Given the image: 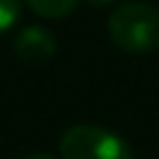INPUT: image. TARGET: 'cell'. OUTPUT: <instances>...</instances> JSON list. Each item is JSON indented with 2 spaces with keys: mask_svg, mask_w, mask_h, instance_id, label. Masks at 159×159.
Wrapping results in <instances>:
<instances>
[{
  "mask_svg": "<svg viewBox=\"0 0 159 159\" xmlns=\"http://www.w3.org/2000/svg\"><path fill=\"white\" fill-rule=\"evenodd\" d=\"M108 35L126 54L159 49V10L150 2H124L110 14Z\"/></svg>",
  "mask_w": 159,
  "mask_h": 159,
  "instance_id": "1",
  "label": "cell"
},
{
  "mask_svg": "<svg viewBox=\"0 0 159 159\" xmlns=\"http://www.w3.org/2000/svg\"><path fill=\"white\" fill-rule=\"evenodd\" d=\"M59 150L61 159H134L122 136L98 124H75L66 129Z\"/></svg>",
  "mask_w": 159,
  "mask_h": 159,
  "instance_id": "2",
  "label": "cell"
},
{
  "mask_svg": "<svg viewBox=\"0 0 159 159\" xmlns=\"http://www.w3.org/2000/svg\"><path fill=\"white\" fill-rule=\"evenodd\" d=\"M14 54L28 66H42L56 54V38L42 26H28L14 38Z\"/></svg>",
  "mask_w": 159,
  "mask_h": 159,
  "instance_id": "3",
  "label": "cell"
},
{
  "mask_svg": "<svg viewBox=\"0 0 159 159\" xmlns=\"http://www.w3.org/2000/svg\"><path fill=\"white\" fill-rule=\"evenodd\" d=\"M28 7L35 14L45 16V19H61L70 14L77 5V0H26Z\"/></svg>",
  "mask_w": 159,
  "mask_h": 159,
  "instance_id": "4",
  "label": "cell"
},
{
  "mask_svg": "<svg viewBox=\"0 0 159 159\" xmlns=\"http://www.w3.org/2000/svg\"><path fill=\"white\" fill-rule=\"evenodd\" d=\"M21 19V0H0V33L10 30Z\"/></svg>",
  "mask_w": 159,
  "mask_h": 159,
  "instance_id": "5",
  "label": "cell"
},
{
  "mask_svg": "<svg viewBox=\"0 0 159 159\" xmlns=\"http://www.w3.org/2000/svg\"><path fill=\"white\" fill-rule=\"evenodd\" d=\"M82 2H87V5H91V7H105V5H110L112 0H82Z\"/></svg>",
  "mask_w": 159,
  "mask_h": 159,
  "instance_id": "6",
  "label": "cell"
},
{
  "mask_svg": "<svg viewBox=\"0 0 159 159\" xmlns=\"http://www.w3.org/2000/svg\"><path fill=\"white\" fill-rule=\"evenodd\" d=\"M24 159H56L54 154H47V152H35V154H28Z\"/></svg>",
  "mask_w": 159,
  "mask_h": 159,
  "instance_id": "7",
  "label": "cell"
}]
</instances>
